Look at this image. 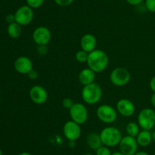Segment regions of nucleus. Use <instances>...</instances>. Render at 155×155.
Listing matches in <instances>:
<instances>
[{"label": "nucleus", "mask_w": 155, "mask_h": 155, "mask_svg": "<svg viewBox=\"0 0 155 155\" xmlns=\"http://www.w3.org/2000/svg\"><path fill=\"white\" fill-rule=\"evenodd\" d=\"M34 12L30 6L23 5L18 8L15 13V22L21 26H27L33 21Z\"/></svg>", "instance_id": "obj_8"}, {"label": "nucleus", "mask_w": 155, "mask_h": 155, "mask_svg": "<svg viewBox=\"0 0 155 155\" xmlns=\"http://www.w3.org/2000/svg\"><path fill=\"white\" fill-rule=\"evenodd\" d=\"M154 155H155V153H154Z\"/></svg>", "instance_id": "obj_39"}, {"label": "nucleus", "mask_w": 155, "mask_h": 155, "mask_svg": "<svg viewBox=\"0 0 155 155\" xmlns=\"http://www.w3.org/2000/svg\"><path fill=\"white\" fill-rule=\"evenodd\" d=\"M29 94L30 98L36 104H43L48 100V92L43 87L40 85H34L32 87Z\"/></svg>", "instance_id": "obj_12"}, {"label": "nucleus", "mask_w": 155, "mask_h": 155, "mask_svg": "<svg viewBox=\"0 0 155 155\" xmlns=\"http://www.w3.org/2000/svg\"><path fill=\"white\" fill-rule=\"evenodd\" d=\"M119 150L124 155H134L138 151V144L135 137L126 135L123 137L119 144Z\"/></svg>", "instance_id": "obj_9"}, {"label": "nucleus", "mask_w": 155, "mask_h": 155, "mask_svg": "<svg viewBox=\"0 0 155 155\" xmlns=\"http://www.w3.org/2000/svg\"><path fill=\"white\" fill-rule=\"evenodd\" d=\"M88 57H89V53H86L84 50H79L75 54V59L77 62H80V63H84V62H87Z\"/></svg>", "instance_id": "obj_21"}, {"label": "nucleus", "mask_w": 155, "mask_h": 155, "mask_svg": "<svg viewBox=\"0 0 155 155\" xmlns=\"http://www.w3.org/2000/svg\"><path fill=\"white\" fill-rule=\"evenodd\" d=\"M81 95L85 103L94 105L101 100L102 97V89L99 84L93 82L90 84L83 86Z\"/></svg>", "instance_id": "obj_2"}, {"label": "nucleus", "mask_w": 155, "mask_h": 155, "mask_svg": "<svg viewBox=\"0 0 155 155\" xmlns=\"http://www.w3.org/2000/svg\"><path fill=\"white\" fill-rule=\"evenodd\" d=\"M136 138L139 146L148 147L152 141V135H151V132L150 131L142 129V131L139 132Z\"/></svg>", "instance_id": "obj_18"}, {"label": "nucleus", "mask_w": 155, "mask_h": 155, "mask_svg": "<svg viewBox=\"0 0 155 155\" xmlns=\"http://www.w3.org/2000/svg\"><path fill=\"white\" fill-rule=\"evenodd\" d=\"M112 153L110 151L109 147H107L105 145H102L100 147H98L95 150V155H111Z\"/></svg>", "instance_id": "obj_22"}, {"label": "nucleus", "mask_w": 155, "mask_h": 155, "mask_svg": "<svg viewBox=\"0 0 155 155\" xmlns=\"http://www.w3.org/2000/svg\"><path fill=\"white\" fill-rule=\"evenodd\" d=\"M145 6L148 12L155 13V0H145Z\"/></svg>", "instance_id": "obj_24"}, {"label": "nucleus", "mask_w": 155, "mask_h": 155, "mask_svg": "<svg viewBox=\"0 0 155 155\" xmlns=\"http://www.w3.org/2000/svg\"><path fill=\"white\" fill-rule=\"evenodd\" d=\"M0 155H2V150L0 149Z\"/></svg>", "instance_id": "obj_37"}, {"label": "nucleus", "mask_w": 155, "mask_h": 155, "mask_svg": "<svg viewBox=\"0 0 155 155\" xmlns=\"http://www.w3.org/2000/svg\"><path fill=\"white\" fill-rule=\"evenodd\" d=\"M150 100H151V105H152L154 107H155V93H153V94H151Z\"/></svg>", "instance_id": "obj_31"}, {"label": "nucleus", "mask_w": 155, "mask_h": 155, "mask_svg": "<svg viewBox=\"0 0 155 155\" xmlns=\"http://www.w3.org/2000/svg\"><path fill=\"white\" fill-rule=\"evenodd\" d=\"M74 103H75L74 102V100L71 98H70V97H65V98L62 100V106H63V107L64 108V109H71Z\"/></svg>", "instance_id": "obj_25"}, {"label": "nucleus", "mask_w": 155, "mask_h": 155, "mask_svg": "<svg viewBox=\"0 0 155 155\" xmlns=\"http://www.w3.org/2000/svg\"><path fill=\"white\" fill-rule=\"evenodd\" d=\"M69 113L71 120L78 123L79 125L84 124L89 117L87 108L81 103H74L72 107L69 109Z\"/></svg>", "instance_id": "obj_7"}, {"label": "nucleus", "mask_w": 155, "mask_h": 155, "mask_svg": "<svg viewBox=\"0 0 155 155\" xmlns=\"http://www.w3.org/2000/svg\"><path fill=\"white\" fill-rule=\"evenodd\" d=\"M151 135H152V141H154L155 142V131L151 132Z\"/></svg>", "instance_id": "obj_36"}, {"label": "nucleus", "mask_w": 155, "mask_h": 155, "mask_svg": "<svg viewBox=\"0 0 155 155\" xmlns=\"http://www.w3.org/2000/svg\"><path fill=\"white\" fill-rule=\"evenodd\" d=\"M69 145L70 147H74L75 146V141H69Z\"/></svg>", "instance_id": "obj_34"}, {"label": "nucleus", "mask_w": 155, "mask_h": 155, "mask_svg": "<svg viewBox=\"0 0 155 155\" xmlns=\"http://www.w3.org/2000/svg\"><path fill=\"white\" fill-rule=\"evenodd\" d=\"M99 134L103 145L109 147L119 145L123 138L120 131L117 128L113 126L104 128Z\"/></svg>", "instance_id": "obj_3"}, {"label": "nucleus", "mask_w": 155, "mask_h": 155, "mask_svg": "<svg viewBox=\"0 0 155 155\" xmlns=\"http://www.w3.org/2000/svg\"><path fill=\"white\" fill-rule=\"evenodd\" d=\"M7 33L10 37L13 38V39H17L21 36V33H22L21 25H20L17 22L9 24L7 27Z\"/></svg>", "instance_id": "obj_19"}, {"label": "nucleus", "mask_w": 155, "mask_h": 155, "mask_svg": "<svg viewBox=\"0 0 155 155\" xmlns=\"http://www.w3.org/2000/svg\"><path fill=\"white\" fill-rule=\"evenodd\" d=\"M117 112L124 117H130L135 113L136 107L133 102L129 99L123 98L117 101L116 105Z\"/></svg>", "instance_id": "obj_13"}, {"label": "nucleus", "mask_w": 155, "mask_h": 155, "mask_svg": "<svg viewBox=\"0 0 155 155\" xmlns=\"http://www.w3.org/2000/svg\"><path fill=\"white\" fill-rule=\"evenodd\" d=\"M139 124L135 122H130L126 126V132H127V135H130V136L135 137L136 138L138 135V134L139 133L140 130H139Z\"/></svg>", "instance_id": "obj_20"}, {"label": "nucleus", "mask_w": 155, "mask_h": 155, "mask_svg": "<svg viewBox=\"0 0 155 155\" xmlns=\"http://www.w3.org/2000/svg\"><path fill=\"white\" fill-rule=\"evenodd\" d=\"M134 155H150V154L145 151H137Z\"/></svg>", "instance_id": "obj_32"}, {"label": "nucleus", "mask_w": 155, "mask_h": 155, "mask_svg": "<svg viewBox=\"0 0 155 155\" xmlns=\"http://www.w3.org/2000/svg\"><path fill=\"white\" fill-rule=\"evenodd\" d=\"M27 5L32 9H38L41 7L44 2V0H26Z\"/></svg>", "instance_id": "obj_23"}, {"label": "nucleus", "mask_w": 155, "mask_h": 155, "mask_svg": "<svg viewBox=\"0 0 155 155\" xmlns=\"http://www.w3.org/2000/svg\"><path fill=\"white\" fill-rule=\"evenodd\" d=\"M51 38V31L45 26L36 27L33 32V40L38 46H46L50 42Z\"/></svg>", "instance_id": "obj_11"}, {"label": "nucleus", "mask_w": 155, "mask_h": 155, "mask_svg": "<svg viewBox=\"0 0 155 155\" xmlns=\"http://www.w3.org/2000/svg\"><path fill=\"white\" fill-rule=\"evenodd\" d=\"M18 155H33V154H32V153H30V152L24 151V152H21V153H20Z\"/></svg>", "instance_id": "obj_33"}, {"label": "nucleus", "mask_w": 155, "mask_h": 155, "mask_svg": "<svg viewBox=\"0 0 155 155\" xmlns=\"http://www.w3.org/2000/svg\"><path fill=\"white\" fill-rule=\"evenodd\" d=\"M27 75H28L29 78L30 79H32V80H36V78H38V72L36 71V70H31V71H30V72L27 74Z\"/></svg>", "instance_id": "obj_28"}, {"label": "nucleus", "mask_w": 155, "mask_h": 155, "mask_svg": "<svg viewBox=\"0 0 155 155\" xmlns=\"http://www.w3.org/2000/svg\"><path fill=\"white\" fill-rule=\"evenodd\" d=\"M96 115L100 121L106 124L114 122L117 118V110L108 104H102L98 106L96 109Z\"/></svg>", "instance_id": "obj_6"}, {"label": "nucleus", "mask_w": 155, "mask_h": 155, "mask_svg": "<svg viewBox=\"0 0 155 155\" xmlns=\"http://www.w3.org/2000/svg\"><path fill=\"white\" fill-rule=\"evenodd\" d=\"M131 74L130 71L124 67H117L111 71L110 74V82L117 87H124L130 82Z\"/></svg>", "instance_id": "obj_4"}, {"label": "nucleus", "mask_w": 155, "mask_h": 155, "mask_svg": "<svg viewBox=\"0 0 155 155\" xmlns=\"http://www.w3.org/2000/svg\"><path fill=\"white\" fill-rule=\"evenodd\" d=\"M87 65L95 73H100L107 68L109 63L108 56L104 51L95 49L89 53Z\"/></svg>", "instance_id": "obj_1"}, {"label": "nucleus", "mask_w": 155, "mask_h": 155, "mask_svg": "<svg viewBox=\"0 0 155 155\" xmlns=\"http://www.w3.org/2000/svg\"><path fill=\"white\" fill-rule=\"evenodd\" d=\"M86 143L89 147L94 150H96L98 147L103 145L100 134L95 132H90L86 137Z\"/></svg>", "instance_id": "obj_17"}, {"label": "nucleus", "mask_w": 155, "mask_h": 155, "mask_svg": "<svg viewBox=\"0 0 155 155\" xmlns=\"http://www.w3.org/2000/svg\"><path fill=\"white\" fill-rule=\"evenodd\" d=\"M5 21L8 24H12V23L15 22V14H8L5 17Z\"/></svg>", "instance_id": "obj_27"}, {"label": "nucleus", "mask_w": 155, "mask_h": 155, "mask_svg": "<svg viewBox=\"0 0 155 155\" xmlns=\"http://www.w3.org/2000/svg\"><path fill=\"white\" fill-rule=\"evenodd\" d=\"M16 71L21 74H27L33 70V62L27 56H20L17 58L14 63Z\"/></svg>", "instance_id": "obj_14"}, {"label": "nucleus", "mask_w": 155, "mask_h": 155, "mask_svg": "<svg viewBox=\"0 0 155 155\" xmlns=\"http://www.w3.org/2000/svg\"><path fill=\"white\" fill-rule=\"evenodd\" d=\"M149 86L151 91H153V93H155V75L153 76L151 80H150Z\"/></svg>", "instance_id": "obj_30"}, {"label": "nucleus", "mask_w": 155, "mask_h": 155, "mask_svg": "<svg viewBox=\"0 0 155 155\" xmlns=\"http://www.w3.org/2000/svg\"><path fill=\"white\" fill-rule=\"evenodd\" d=\"M54 2L58 5L61 6V7H66V6L71 5L74 0H54Z\"/></svg>", "instance_id": "obj_26"}, {"label": "nucleus", "mask_w": 155, "mask_h": 155, "mask_svg": "<svg viewBox=\"0 0 155 155\" xmlns=\"http://www.w3.org/2000/svg\"><path fill=\"white\" fill-rule=\"evenodd\" d=\"M127 2V3H129L130 5L133 6H138L140 5L142 2H143L144 0H126Z\"/></svg>", "instance_id": "obj_29"}, {"label": "nucleus", "mask_w": 155, "mask_h": 155, "mask_svg": "<svg viewBox=\"0 0 155 155\" xmlns=\"http://www.w3.org/2000/svg\"><path fill=\"white\" fill-rule=\"evenodd\" d=\"M95 74L96 73L94 71H92L89 67L86 68H83L79 73L78 79L80 83L83 86L90 84L95 81Z\"/></svg>", "instance_id": "obj_16"}, {"label": "nucleus", "mask_w": 155, "mask_h": 155, "mask_svg": "<svg viewBox=\"0 0 155 155\" xmlns=\"http://www.w3.org/2000/svg\"><path fill=\"white\" fill-rule=\"evenodd\" d=\"M97 39L93 34L86 33L82 36L80 40V46L81 50L89 53L96 49Z\"/></svg>", "instance_id": "obj_15"}, {"label": "nucleus", "mask_w": 155, "mask_h": 155, "mask_svg": "<svg viewBox=\"0 0 155 155\" xmlns=\"http://www.w3.org/2000/svg\"><path fill=\"white\" fill-rule=\"evenodd\" d=\"M84 155H93V154H92V153H86V154Z\"/></svg>", "instance_id": "obj_38"}, {"label": "nucleus", "mask_w": 155, "mask_h": 155, "mask_svg": "<svg viewBox=\"0 0 155 155\" xmlns=\"http://www.w3.org/2000/svg\"><path fill=\"white\" fill-rule=\"evenodd\" d=\"M138 124L143 130H151L155 126V111L151 108L142 109L138 115Z\"/></svg>", "instance_id": "obj_5"}, {"label": "nucleus", "mask_w": 155, "mask_h": 155, "mask_svg": "<svg viewBox=\"0 0 155 155\" xmlns=\"http://www.w3.org/2000/svg\"><path fill=\"white\" fill-rule=\"evenodd\" d=\"M111 155H124V153H121L120 151H115L114 153H112Z\"/></svg>", "instance_id": "obj_35"}, {"label": "nucleus", "mask_w": 155, "mask_h": 155, "mask_svg": "<svg viewBox=\"0 0 155 155\" xmlns=\"http://www.w3.org/2000/svg\"><path fill=\"white\" fill-rule=\"evenodd\" d=\"M81 132L80 125L73 120L66 122L63 126V134L68 141H76L78 140L81 135Z\"/></svg>", "instance_id": "obj_10"}]
</instances>
